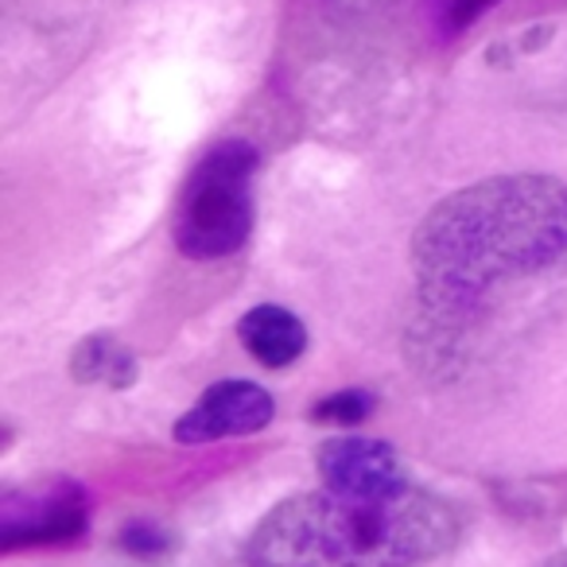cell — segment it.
<instances>
[{"label":"cell","instance_id":"6da1fadb","mask_svg":"<svg viewBox=\"0 0 567 567\" xmlns=\"http://www.w3.org/2000/svg\"><path fill=\"white\" fill-rule=\"evenodd\" d=\"M416 265L447 296L567 265V187L548 175H505L458 190L420 226Z\"/></svg>","mask_w":567,"mask_h":567},{"label":"cell","instance_id":"7a4b0ae2","mask_svg":"<svg viewBox=\"0 0 567 567\" xmlns=\"http://www.w3.org/2000/svg\"><path fill=\"white\" fill-rule=\"evenodd\" d=\"M458 540V517L424 489L350 497L339 489L280 502L245 540L241 567H420Z\"/></svg>","mask_w":567,"mask_h":567},{"label":"cell","instance_id":"3957f363","mask_svg":"<svg viewBox=\"0 0 567 567\" xmlns=\"http://www.w3.org/2000/svg\"><path fill=\"white\" fill-rule=\"evenodd\" d=\"M252 175L257 148L226 141L210 148L190 172L175 206V245L195 260L229 257L252 229Z\"/></svg>","mask_w":567,"mask_h":567},{"label":"cell","instance_id":"277c9868","mask_svg":"<svg viewBox=\"0 0 567 567\" xmlns=\"http://www.w3.org/2000/svg\"><path fill=\"white\" fill-rule=\"evenodd\" d=\"M90 502L74 482H51L32 494L4 497L0 509V544L20 548V544H59L86 533Z\"/></svg>","mask_w":567,"mask_h":567},{"label":"cell","instance_id":"5b68a950","mask_svg":"<svg viewBox=\"0 0 567 567\" xmlns=\"http://www.w3.org/2000/svg\"><path fill=\"white\" fill-rule=\"evenodd\" d=\"M319 474L327 489H339L350 497H385L409 486L404 463L389 443L362 440V435H342L319 447Z\"/></svg>","mask_w":567,"mask_h":567},{"label":"cell","instance_id":"8992f818","mask_svg":"<svg viewBox=\"0 0 567 567\" xmlns=\"http://www.w3.org/2000/svg\"><path fill=\"white\" fill-rule=\"evenodd\" d=\"M276 404L252 381H218L198 396V404L175 424V440L179 443H210L229 440V435H252L268 427Z\"/></svg>","mask_w":567,"mask_h":567},{"label":"cell","instance_id":"52a82bcc","mask_svg":"<svg viewBox=\"0 0 567 567\" xmlns=\"http://www.w3.org/2000/svg\"><path fill=\"white\" fill-rule=\"evenodd\" d=\"M245 350L257 358L268 370H284L292 365L296 358L308 350V327L292 316L288 308H276V303H260L249 316L237 323Z\"/></svg>","mask_w":567,"mask_h":567},{"label":"cell","instance_id":"ba28073f","mask_svg":"<svg viewBox=\"0 0 567 567\" xmlns=\"http://www.w3.org/2000/svg\"><path fill=\"white\" fill-rule=\"evenodd\" d=\"M71 370H74V378L86 381V385L102 381V385H110V389H125V385H133V378H136V358L128 354L121 342H113L110 334H94V339L79 342Z\"/></svg>","mask_w":567,"mask_h":567},{"label":"cell","instance_id":"9c48e42d","mask_svg":"<svg viewBox=\"0 0 567 567\" xmlns=\"http://www.w3.org/2000/svg\"><path fill=\"white\" fill-rule=\"evenodd\" d=\"M370 412H373V396L370 393H358V389L334 393V396H327V401L316 404V420H319V424H339V427L362 424Z\"/></svg>","mask_w":567,"mask_h":567},{"label":"cell","instance_id":"30bf717a","mask_svg":"<svg viewBox=\"0 0 567 567\" xmlns=\"http://www.w3.org/2000/svg\"><path fill=\"white\" fill-rule=\"evenodd\" d=\"M121 548L133 551L136 559H159L175 548V540L159 525H144V520H136V525H125V533H121Z\"/></svg>","mask_w":567,"mask_h":567},{"label":"cell","instance_id":"8fae6325","mask_svg":"<svg viewBox=\"0 0 567 567\" xmlns=\"http://www.w3.org/2000/svg\"><path fill=\"white\" fill-rule=\"evenodd\" d=\"M489 4H494V0H435V20H440L443 32L455 35V32H463V28H471Z\"/></svg>","mask_w":567,"mask_h":567}]
</instances>
